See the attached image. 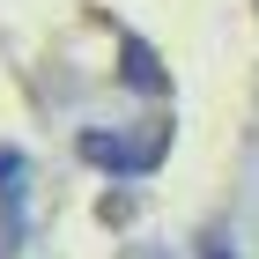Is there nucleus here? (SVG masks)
<instances>
[{"mask_svg": "<svg viewBox=\"0 0 259 259\" xmlns=\"http://www.w3.org/2000/svg\"><path fill=\"white\" fill-rule=\"evenodd\" d=\"M81 163L89 170H111V178H148L163 163V148H170V126H148V134H111V126H81Z\"/></svg>", "mask_w": 259, "mask_h": 259, "instance_id": "nucleus-1", "label": "nucleus"}, {"mask_svg": "<svg viewBox=\"0 0 259 259\" xmlns=\"http://www.w3.org/2000/svg\"><path fill=\"white\" fill-rule=\"evenodd\" d=\"M119 74L134 81L141 97H170V74H163V60H156V52H148V45L134 37V30L119 37Z\"/></svg>", "mask_w": 259, "mask_h": 259, "instance_id": "nucleus-2", "label": "nucleus"}, {"mask_svg": "<svg viewBox=\"0 0 259 259\" xmlns=\"http://www.w3.org/2000/svg\"><path fill=\"white\" fill-rule=\"evenodd\" d=\"M22 178H30V156L22 148H0V200H22Z\"/></svg>", "mask_w": 259, "mask_h": 259, "instance_id": "nucleus-3", "label": "nucleus"}, {"mask_svg": "<svg viewBox=\"0 0 259 259\" xmlns=\"http://www.w3.org/2000/svg\"><path fill=\"white\" fill-rule=\"evenodd\" d=\"M200 259H237V252H230V237H222V230H200Z\"/></svg>", "mask_w": 259, "mask_h": 259, "instance_id": "nucleus-4", "label": "nucleus"}, {"mask_svg": "<svg viewBox=\"0 0 259 259\" xmlns=\"http://www.w3.org/2000/svg\"><path fill=\"white\" fill-rule=\"evenodd\" d=\"M126 259H170V252H156V244H126Z\"/></svg>", "mask_w": 259, "mask_h": 259, "instance_id": "nucleus-5", "label": "nucleus"}]
</instances>
